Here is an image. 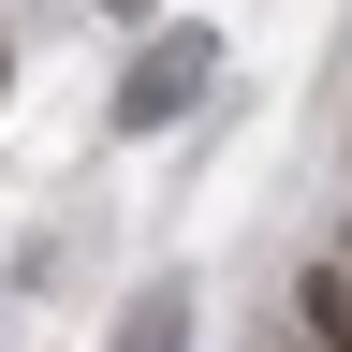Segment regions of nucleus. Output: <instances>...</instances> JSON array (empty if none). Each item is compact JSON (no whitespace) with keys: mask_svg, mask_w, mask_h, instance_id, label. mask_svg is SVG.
Masks as SVG:
<instances>
[{"mask_svg":"<svg viewBox=\"0 0 352 352\" xmlns=\"http://www.w3.org/2000/svg\"><path fill=\"white\" fill-rule=\"evenodd\" d=\"M191 74H206V44H191V30H176V44H147V59L118 74V132H162L176 103H191Z\"/></svg>","mask_w":352,"mask_h":352,"instance_id":"1","label":"nucleus"},{"mask_svg":"<svg viewBox=\"0 0 352 352\" xmlns=\"http://www.w3.org/2000/svg\"><path fill=\"white\" fill-rule=\"evenodd\" d=\"M294 308H308V352H352V264H308Z\"/></svg>","mask_w":352,"mask_h":352,"instance_id":"2","label":"nucleus"},{"mask_svg":"<svg viewBox=\"0 0 352 352\" xmlns=\"http://www.w3.org/2000/svg\"><path fill=\"white\" fill-rule=\"evenodd\" d=\"M118 352H191V338H176V294H162V308H132V323H118Z\"/></svg>","mask_w":352,"mask_h":352,"instance_id":"3","label":"nucleus"},{"mask_svg":"<svg viewBox=\"0 0 352 352\" xmlns=\"http://www.w3.org/2000/svg\"><path fill=\"white\" fill-rule=\"evenodd\" d=\"M132 15H147V0H132Z\"/></svg>","mask_w":352,"mask_h":352,"instance_id":"4","label":"nucleus"},{"mask_svg":"<svg viewBox=\"0 0 352 352\" xmlns=\"http://www.w3.org/2000/svg\"><path fill=\"white\" fill-rule=\"evenodd\" d=\"M294 352H308V338H294Z\"/></svg>","mask_w":352,"mask_h":352,"instance_id":"5","label":"nucleus"}]
</instances>
